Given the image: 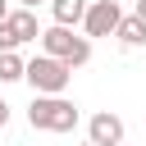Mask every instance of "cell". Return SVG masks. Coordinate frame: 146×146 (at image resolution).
Masks as SVG:
<instances>
[{"label":"cell","instance_id":"5b68a950","mask_svg":"<svg viewBox=\"0 0 146 146\" xmlns=\"http://www.w3.org/2000/svg\"><path fill=\"white\" fill-rule=\"evenodd\" d=\"M87 141H96V146H123V119L110 114V110L91 114V123H87Z\"/></svg>","mask_w":146,"mask_h":146},{"label":"cell","instance_id":"277c9868","mask_svg":"<svg viewBox=\"0 0 146 146\" xmlns=\"http://www.w3.org/2000/svg\"><path fill=\"white\" fill-rule=\"evenodd\" d=\"M119 23H123L119 0H96V5H87V18H82L87 36H110V32H119Z\"/></svg>","mask_w":146,"mask_h":146},{"label":"cell","instance_id":"7c38bea8","mask_svg":"<svg viewBox=\"0 0 146 146\" xmlns=\"http://www.w3.org/2000/svg\"><path fill=\"white\" fill-rule=\"evenodd\" d=\"M137 18H141V23H146V0H137Z\"/></svg>","mask_w":146,"mask_h":146},{"label":"cell","instance_id":"5bb4252c","mask_svg":"<svg viewBox=\"0 0 146 146\" xmlns=\"http://www.w3.org/2000/svg\"><path fill=\"white\" fill-rule=\"evenodd\" d=\"M5 18H9V5H5V0H0V23H5Z\"/></svg>","mask_w":146,"mask_h":146},{"label":"cell","instance_id":"7a4b0ae2","mask_svg":"<svg viewBox=\"0 0 146 146\" xmlns=\"http://www.w3.org/2000/svg\"><path fill=\"white\" fill-rule=\"evenodd\" d=\"M41 50L46 55H55V59H64L68 68H82L87 59H91V36H78L73 27H46L41 32Z\"/></svg>","mask_w":146,"mask_h":146},{"label":"cell","instance_id":"ba28073f","mask_svg":"<svg viewBox=\"0 0 146 146\" xmlns=\"http://www.w3.org/2000/svg\"><path fill=\"white\" fill-rule=\"evenodd\" d=\"M18 78H27L23 55L18 50H0V82H18Z\"/></svg>","mask_w":146,"mask_h":146},{"label":"cell","instance_id":"3957f363","mask_svg":"<svg viewBox=\"0 0 146 146\" xmlns=\"http://www.w3.org/2000/svg\"><path fill=\"white\" fill-rule=\"evenodd\" d=\"M68 78H73V68H68L64 59H55V55H36V59L27 64V82H32L36 96H64Z\"/></svg>","mask_w":146,"mask_h":146},{"label":"cell","instance_id":"30bf717a","mask_svg":"<svg viewBox=\"0 0 146 146\" xmlns=\"http://www.w3.org/2000/svg\"><path fill=\"white\" fill-rule=\"evenodd\" d=\"M0 50H18V36H14L9 23H0Z\"/></svg>","mask_w":146,"mask_h":146},{"label":"cell","instance_id":"8992f818","mask_svg":"<svg viewBox=\"0 0 146 146\" xmlns=\"http://www.w3.org/2000/svg\"><path fill=\"white\" fill-rule=\"evenodd\" d=\"M5 23L14 27L18 46H23V41H36V36H41V27H36V14H32V9H9V18H5Z\"/></svg>","mask_w":146,"mask_h":146},{"label":"cell","instance_id":"8fae6325","mask_svg":"<svg viewBox=\"0 0 146 146\" xmlns=\"http://www.w3.org/2000/svg\"><path fill=\"white\" fill-rule=\"evenodd\" d=\"M5 123H9V105L0 100V128H5Z\"/></svg>","mask_w":146,"mask_h":146},{"label":"cell","instance_id":"9a60e30c","mask_svg":"<svg viewBox=\"0 0 146 146\" xmlns=\"http://www.w3.org/2000/svg\"><path fill=\"white\" fill-rule=\"evenodd\" d=\"M87 146H96V141H87Z\"/></svg>","mask_w":146,"mask_h":146},{"label":"cell","instance_id":"4fadbf2b","mask_svg":"<svg viewBox=\"0 0 146 146\" xmlns=\"http://www.w3.org/2000/svg\"><path fill=\"white\" fill-rule=\"evenodd\" d=\"M18 5H23V9H36V5H46V0H18Z\"/></svg>","mask_w":146,"mask_h":146},{"label":"cell","instance_id":"52a82bcc","mask_svg":"<svg viewBox=\"0 0 146 146\" xmlns=\"http://www.w3.org/2000/svg\"><path fill=\"white\" fill-rule=\"evenodd\" d=\"M50 14H55L59 27H73V23L87 18V0H50Z\"/></svg>","mask_w":146,"mask_h":146},{"label":"cell","instance_id":"6da1fadb","mask_svg":"<svg viewBox=\"0 0 146 146\" xmlns=\"http://www.w3.org/2000/svg\"><path fill=\"white\" fill-rule=\"evenodd\" d=\"M27 123L41 128V132H73L78 128V105L64 100V96H32Z\"/></svg>","mask_w":146,"mask_h":146},{"label":"cell","instance_id":"9c48e42d","mask_svg":"<svg viewBox=\"0 0 146 146\" xmlns=\"http://www.w3.org/2000/svg\"><path fill=\"white\" fill-rule=\"evenodd\" d=\"M114 36H119L123 46H146V23L132 14V18H123V23H119V32H114Z\"/></svg>","mask_w":146,"mask_h":146}]
</instances>
